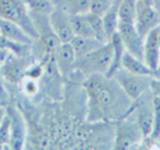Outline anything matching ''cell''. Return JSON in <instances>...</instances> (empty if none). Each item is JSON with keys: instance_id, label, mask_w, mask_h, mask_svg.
<instances>
[{"instance_id": "obj_1", "label": "cell", "mask_w": 160, "mask_h": 150, "mask_svg": "<svg viewBox=\"0 0 160 150\" xmlns=\"http://www.w3.org/2000/svg\"><path fill=\"white\" fill-rule=\"evenodd\" d=\"M88 98V115L90 122L121 119L131 107V98L122 91L119 84L112 77L105 75H90L84 83Z\"/></svg>"}, {"instance_id": "obj_2", "label": "cell", "mask_w": 160, "mask_h": 150, "mask_svg": "<svg viewBox=\"0 0 160 150\" xmlns=\"http://www.w3.org/2000/svg\"><path fill=\"white\" fill-rule=\"evenodd\" d=\"M112 59V45L111 42H105L93 52L76 59L73 70L84 73V75H105L110 67Z\"/></svg>"}, {"instance_id": "obj_3", "label": "cell", "mask_w": 160, "mask_h": 150, "mask_svg": "<svg viewBox=\"0 0 160 150\" xmlns=\"http://www.w3.org/2000/svg\"><path fill=\"white\" fill-rule=\"evenodd\" d=\"M0 17L20 25L34 41L38 39V32L24 0H0Z\"/></svg>"}, {"instance_id": "obj_4", "label": "cell", "mask_w": 160, "mask_h": 150, "mask_svg": "<svg viewBox=\"0 0 160 150\" xmlns=\"http://www.w3.org/2000/svg\"><path fill=\"white\" fill-rule=\"evenodd\" d=\"M155 76H142V75H135L131 73L125 69H118L112 79L119 84L122 91L128 95L132 101L139 98L143 93L149 91L150 89V80Z\"/></svg>"}, {"instance_id": "obj_5", "label": "cell", "mask_w": 160, "mask_h": 150, "mask_svg": "<svg viewBox=\"0 0 160 150\" xmlns=\"http://www.w3.org/2000/svg\"><path fill=\"white\" fill-rule=\"evenodd\" d=\"M118 31L127 52L135 55L143 60V38L136 31L135 21L132 20H118Z\"/></svg>"}, {"instance_id": "obj_6", "label": "cell", "mask_w": 160, "mask_h": 150, "mask_svg": "<svg viewBox=\"0 0 160 150\" xmlns=\"http://www.w3.org/2000/svg\"><path fill=\"white\" fill-rule=\"evenodd\" d=\"M160 24V16L153 6L145 4L141 0H136L135 13V27L142 38H145L149 31L156 28Z\"/></svg>"}, {"instance_id": "obj_7", "label": "cell", "mask_w": 160, "mask_h": 150, "mask_svg": "<svg viewBox=\"0 0 160 150\" xmlns=\"http://www.w3.org/2000/svg\"><path fill=\"white\" fill-rule=\"evenodd\" d=\"M143 62L150 70L155 72L156 77H160V42L158 36V27L149 31L143 38Z\"/></svg>"}, {"instance_id": "obj_8", "label": "cell", "mask_w": 160, "mask_h": 150, "mask_svg": "<svg viewBox=\"0 0 160 150\" xmlns=\"http://www.w3.org/2000/svg\"><path fill=\"white\" fill-rule=\"evenodd\" d=\"M48 21L52 28L53 34L58 36L61 42H70L75 36L69 22V14L62 11L61 8L53 7V10L48 14Z\"/></svg>"}, {"instance_id": "obj_9", "label": "cell", "mask_w": 160, "mask_h": 150, "mask_svg": "<svg viewBox=\"0 0 160 150\" xmlns=\"http://www.w3.org/2000/svg\"><path fill=\"white\" fill-rule=\"evenodd\" d=\"M10 118V139L8 148L10 149H22L25 143V122L17 109L7 108L6 109Z\"/></svg>"}, {"instance_id": "obj_10", "label": "cell", "mask_w": 160, "mask_h": 150, "mask_svg": "<svg viewBox=\"0 0 160 150\" xmlns=\"http://www.w3.org/2000/svg\"><path fill=\"white\" fill-rule=\"evenodd\" d=\"M55 63L62 76H68L73 70L76 63V53L70 42H61L56 51L53 52Z\"/></svg>"}, {"instance_id": "obj_11", "label": "cell", "mask_w": 160, "mask_h": 150, "mask_svg": "<svg viewBox=\"0 0 160 150\" xmlns=\"http://www.w3.org/2000/svg\"><path fill=\"white\" fill-rule=\"evenodd\" d=\"M142 138L143 136H142L136 122H125L118 125V128H117V138L114 146H115V149H129Z\"/></svg>"}, {"instance_id": "obj_12", "label": "cell", "mask_w": 160, "mask_h": 150, "mask_svg": "<svg viewBox=\"0 0 160 150\" xmlns=\"http://www.w3.org/2000/svg\"><path fill=\"white\" fill-rule=\"evenodd\" d=\"M0 67H2V73L4 79H7L11 83L21 81L25 77V72H27V65L22 59V55L8 56Z\"/></svg>"}, {"instance_id": "obj_13", "label": "cell", "mask_w": 160, "mask_h": 150, "mask_svg": "<svg viewBox=\"0 0 160 150\" xmlns=\"http://www.w3.org/2000/svg\"><path fill=\"white\" fill-rule=\"evenodd\" d=\"M0 35L20 45H31V42L34 41L20 25H17L13 21L2 18V17H0Z\"/></svg>"}, {"instance_id": "obj_14", "label": "cell", "mask_w": 160, "mask_h": 150, "mask_svg": "<svg viewBox=\"0 0 160 150\" xmlns=\"http://www.w3.org/2000/svg\"><path fill=\"white\" fill-rule=\"evenodd\" d=\"M121 67H122V69H125V70H128V72H131V73H135V75L155 76V77H156L155 72H153V70H150L149 67L146 66V63L142 60V59L136 58L135 55L127 52V51H125L124 56H122Z\"/></svg>"}, {"instance_id": "obj_15", "label": "cell", "mask_w": 160, "mask_h": 150, "mask_svg": "<svg viewBox=\"0 0 160 150\" xmlns=\"http://www.w3.org/2000/svg\"><path fill=\"white\" fill-rule=\"evenodd\" d=\"M73 46V51L76 53V58H82V56L87 55V53L93 52L94 49H97L98 46H101L102 42H100L98 39H96L94 36H79L75 35L70 41Z\"/></svg>"}, {"instance_id": "obj_16", "label": "cell", "mask_w": 160, "mask_h": 150, "mask_svg": "<svg viewBox=\"0 0 160 150\" xmlns=\"http://www.w3.org/2000/svg\"><path fill=\"white\" fill-rule=\"evenodd\" d=\"M53 7L68 14H86L90 11V0H52Z\"/></svg>"}, {"instance_id": "obj_17", "label": "cell", "mask_w": 160, "mask_h": 150, "mask_svg": "<svg viewBox=\"0 0 160 150\" xmlns=\"http://www.w3.org/2000/svg\"><path fill=\"white\" fill-rule=\"evenodd\" d=\"M69 22L75 35L79 36H94L86 14H69Z\"/></svg>"}, {"instance_id": "obj_18", "label": "cell", "mask_w": 160, "mask_h": 150, "mask_svg": "<svg viewBox=\"0 0 160 150\" xmlns=\"http://www.w3.org/2000/svg\"><path fill=\"white\" fill-rule=\"evenodd\" d=\"M86 17H87V20H88V24H90V27H91V31H93L94 38L98 39V41L102 42V44L110 42V38H108L107 31H105V27H104L102 17L90 13V11L86 13Z\"/></svg>"}, {"instance_id": "obj_19", "label": "cell", "mask_w": 160, "mask_h": 150, "mask_svg": "<svg viewBox=\"0 0 160 150\" xmlns=\"http://www.w3.org/2000/svg\"><path fill=\"white\" fill-rule=\"evenodd\" d=\"M150 139H160V97L153 95V128Z\"/></svg>"}, {"instance_id": "obj_20", "label": "cell", "mask_w": 160, "mask_h": 150, "mask_svg": "<svg viewBox=\"0 0 160 150\" xmlns=\"http://www.w3.org/2000/svg\"><path fill=\"white\" fill-rule=\"evenodd\" d=\"M8 139H10V118L6 112L4 118L0 122V146L8 145Z\"/></svg>"}, {"instance_id": "obj_21", "label": "cell", "mask_w": 160, "mask_h": 150, "mask_svg": "<svg viewBox=\"0 0 160 150\" xmlns=\"http://www.w3.org/2000/svg\"><path fill=\"white\" fill-rule=\"evenodd\" d=\"M112 0H90V13L101 16L108 10Z\"/></svg>"}, {"instance_id": "obj_22", "label": "cell", "mask_w": 160, "mask_h": 150, "mask_svg": "<svg viewBox=\"0 0 160 150\" xmlns=\"http://www.w3.org/2000/svg\"><path fill=\"white\" fill-rule=\"evenodd\" d=\"M22 87H24L25 94H28V95H34V94H37V91H38V84H37V80L35 79L27 77V76H25V79H24Z\"/></svg>"}, {"instance_id": "obj_23", "label": "cell", "mask_w": 160, "mask_h": 150, "mask_svg": "<svg viewBox=\"0 0 160 150\" xmlns=\"http://www.w3.org/2000/svg\"><path fill=\"white\" fill-rule=\"evenodd\" d=\"M42 75V66L41 65H34L31 67H27V72H25V76L31 79H39Z\"/></svg>"}, {"instance_id": "obj_24", "label": "cell", "mask_w": 160, "mask_h": 150, "mask_svg": "<svg viewBox=\"0 0 160 150\" xmlns=\"http://www.w3.org/2000/svg\"><path fill=\"white\" fill-rule=\"evenodd\" d=\"M150 93L156 97H160V77H152L150 80Z\"/></svg>"}, {"instance_id": "obj_25", "label": "cell", "mask_w": 160, "mask_h": 150, "mask_svg": "<svg viewBox=\"0 0 160 150\" xmlns=\"http://www.w3.org/2000/svg\"><path fill=\"white\" fill-rule=\"evenodd\" d=\"M153 7L156 8V11H158L160 16V0H155V2H153Z\"/></svg>"}, {"instance_id": "obj_26", "label": "cell", "mask_w": 160, "mask_h": 150, "mask_svg": "<svg viewBox=\"0 0 160 150\" xmlns=\"http://www.w3.org/2000/svg\"><path fill=\"white\" fill-rule=\"evenodd\" d=\"M4 115H6V108H0V122L4 118Z\"/></svg>"}, {"instance_id": "obj_27", "label": "cell", "mask_w": 160, "mask_h": 150, "mask_svg": "<svg viewBox=\"0 0 160 150\" xmlns=\"http://www.w3.org/2000/svg\"><path fill=\"white\" fill-rule=\"evenodd\" d=\"M141 2H143L145 4H149V6H153V2L155 0H141Z\"/></svg>"}, {"instance_id": "obj_28", "label": "cell", "mask_w": 160, "mask_h": 150, "mask_svg": "<svg viewBox=\"0 0 160 150\" xmlns=\"http://www.w3.org/2000/svg\"><path fill=\"white\" fill-rule=\"evenodd\" d=\"M158 36H159V42H160V24L158 25Z\"/></svg>"}]
</instances>
